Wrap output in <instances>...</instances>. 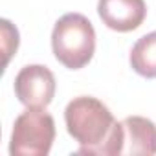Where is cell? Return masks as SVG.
<instances>
[{
  "mask_svg": "<svg viewBox=\"0 0 156 156\" xmlns=\"http://www.w3.org/2000/svg\"><path fill=\"white\" fill-rule=\"evenodd\" d=\"M129 61L138 75L156 79V31H151L136 41Z\"/></svg>",
  "mask_w": 156,
  "mask_h": 156,
  "instance_id": "52a82bcc",
  "label": "cell"
},
{
  "mask_svg": "<svg viewBox=\"0 0 156 156\" xmlns=\"http://www.w3.org/2000/svg\"><path fill=\"white\" fill-rule=\"evenodd\" d=\"M13 88L24 107L46 108L55 98V75L42 64H28L17 73Z\"/></svg>",
  "mask_w": 156,
  "mask_h": 156,
  "instance_id": "277c9868",
  "label": "cell"
},
{
  "mask_svg": "<svg viewBox=\"0 0 156 156\" xmlns=\"http://www.w3.org/2000/svg\"><path fill=\"white\" fill-rule=\"evenodd\" d=\"M98 15L107 28L127 33L143 24L147 17V6L143 0H99Z\"/></svg>",
  "mask_w": 156,
  "mask_h": 156,
  "instance_id": "5b68a950",
  "label": "cell"
},
{
  "mask_svg": "<svg viewBox=\"0 0 156 156\" xmlns=\"http://www.w3.org/2000/svg\"><path fill=\"white\" fill-rule=\"evenodd\" d=\"M51 50L55 59L70 70L87 66L96 51V30L92 22L81 13L62 15L51 31Z\"/></svg>",
  "mask_w": 156,
  "mask_h": 156,
  "instance_id": "7a4b0ae2",
  "label": "cell"
},
{
  "mask_svg": "<svg viewBox=\"0 0 156 156\" xmlns=\"http://www.w3.org/2000/svg\"><path fill=\"white\" fill-rule=\"evenodd\" d=\"M121 123V154H156V125L141 116H129Z\"/></svg>",
  "mask_w": 156,
  "mask_h": 156,
  "instance_id": "8992f818",
  "label": "cell"
},
{
  "mask_svg": "<svg viewBox=\"0 0 156 156\" xmlns=\"http://www.w3.org/2000/svg\"><path fill=\"white\" fill-rule=\"evenodd\" d=\"M64 123L68 134L79 143V154H98L114 129V116L105 103L92 96L73 98L64 108Z\"/></svg>",
  "mask_w": 156,
  "mask_h": 156,
  "instance_id": "6da1fadb",
  "label": "cell"
},
{
  "mask_svg": "<svg viewBox=\"0 0 156 156\" xmlns=\"http://www.w3.org/2000/svg\"><path fill=\"white\" fill-rule=\"evenodd\" d=\"M55 140V121L44 108L26 107L15 119L9 152L13 156H46Z\"/></svg>",
  "mask_w": 156,
  "mask_h": 156,
  "instance_id": "3957f363",
  "label": "cell"
}]
</instances>
